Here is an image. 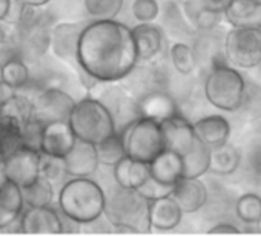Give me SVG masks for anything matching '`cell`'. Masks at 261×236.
Returning <instances> with one entry per match:
<instances>
[{"label": "cell", "instance_id": "obj_1", "mask_svg": "<svg viewBox=\"0 0 261 236\" xmlns=\"http://www.w3.org/2000/svg\"><path fill=\"white\" fill-rule=\"evenodd\" d=\"M77 60L82 74L98 83L121 81L140 62L133 28L115 19L85 25Z\"/></svg>", "mask_w": 261, "mask_h": 236}, {"label": "cell", "instance_id": "obj_2", "mask_svg": "<svg viewBox=\"0 0 261 236\" xmlns=\"http://www.w3.org/2000/svg\"><path fill=\"white\" fill-rule=\"evenodd\" d=\"M57 201L66 218L79 224H92L105 213L106 193L89 176H80L63 184Z\"/></svg>", "mask_w": 261, "mask_h": 236}, {"label": "cell", "instance_id": "obj_3", "mask_svg": "<svg viewBox=\"0 0 261 236\" xmlns=\"http://www.w3.org/2000/svg\"><path fill=\"white\" fill-rule=\"evenodd\" d=\"M69 125L79 140L100 144L117 134V126L109 109L97 97H85L75 103Z\"/></svg>", "mask_w": 261, "mask_h": 236}, {"label": "cell", "instance_id": "obj_4", "mask_svg": "<svg viewBox=\"0 0 261 236\" xmlns=\"http://www.w3.org/2000/svg\"><path fill=\"white\" fill-rule=\"evenodd\" d=\"M103 215L114 227L133 225L139 231L143 230L142 225L151 227L149 199L136 189H126L118 184L109 195H106Z\"/></svg>", "mask_w": 261, "mask_h": 236}, {"label": "cell", "instance_id": "obj_5", "mask_svg": "<svg viewBox=\"0 0 261 236\" xmlns=\"http://www.w3.org/2000/svg\"><path fill=\"white\" fill-rule=\"evenodd\" d=\"M246 91V80L229 65L217 63L211 68L206 81L204 94L207 101L224 112H237Z\"/></svg>", "mask_w": 261, "mask_h": 236}, {"label": "cell", "instance_id": "obj_6", "mask_svg": "<svg viewBox=\"0 0 261 236\" xmlns=\"http://www.w3.org/2000/svg\"><path fill=\"white\" fill-rule=\"evenodd\" d=\"M127 157L143 163H152L165 149L166 140L162 123L154 118L142 116L123 134Z\"/></svg>", "mask_w": 261, "mask_h": 236}, {"label": "cell", "instance_id": "obj_7", "mask_svg": "<svg viewBox=\"0 0 261 236\" xmlns=\"http://www.w3.org/2000/svg\"><path fill=\"white\" fill-rule=\"evenodd\" d=\"M224 57L235 68L261 65V26H233L224 37Z\"/></svg>", "mask_w": 261, "mask_h": 236}, {"label": "cell", "instance_id": "obj_8", "mask_svg": "<svg viewBox=\"0 0 261 236\" xmlns=\"http://www.w3.org/2000/svg\"><path fill=\"white\" fill-rule=\"evenodd\" d=\"M97 98L112 113L118 134H123L130 125H134L143 116L140 100L130 94L124 84H114L112 81L111 86L105 87Z\"/></svg>", "mask_w": 261, "mask_h": 236}, {"label": "cell", "instance_id": "obj_9", "mask_svg": "<svg viewBox=\"0 0 261 236\" xmlns=\"http://www.w3.org/2000/svg\"><path fill=\"white\" fill-rule=\"evenodd\" d=\"M75 100L59 87L43 89L34 98V120L40 125L56 122H69V116L75 107Z\"/></svg>", "mask_w": 261, "mask_h": 236}, {"label": "cell", "instance_id": "obj_10", "mask_svg": "<svg viewBox=\"0 0 261 236\" xmlns=\"http://www.w3.org/2000/svg\"><path fill=\"white\" fill-rule=\"evenodd\" d=\"M40 151L20 146L4 160L2 173L5 178L23 189L40 176Z\"/></svg>", "mask_w": 261, "mask_h": 236}, {"label": "cell", "instance_id": "obj_11", "mask_svg": "<svg viewBox=\"0 0 261 236\" xmlns=\"http://www.w3.org/2000/svg\"><path fill=\"white\" fill-rule=\"evenodd\" d=\"M83 23H72L65 22L59 23L51 29V49L53 54L60 58L62 62H66L68 65L79 68V42L83 31Z\"/></svg>", "mask_w": 261, "mask_h": 236}, {"label": "cell", "instance_id": "obj_12", "mask_svg": "<svg viewBox=\"0 0 261 236\" xmlns=\"http://www.w3.org/2000/svg\"><path fill=\"white\" fill-rule=\"evenodd\" d=\"M229 0H185L183 13L186 19L201 31H212L224 16Z\"/></svg>", "mask_w": 261, "mask_h": 236}, {"label": "cell", "instance_id": "obj_13", "mask_svg": "<svg viewBox=\"0 0 261 236\" xmlns=\"http://www.w3.org/2000/svg\"><path fill=\"white\" fill-rule=\"evenodd\" d=\"M77 137L69 122H56L43 126L40 152L51 157L65 158L74 148Z\"/></svg>", "mask_w": 261, "mask_h": 236}, {"label": "cell", "instance_id": "obj_14", "mask_svg": "<svg viewBox=\"0 0 261 236\" xmlns=\"http://www.w3.org/2000/svg\"><path fill=\"white\" fill-rule=\"evenodd\" d=\"M22 233H63L65 224L62 215L51 205L28 207L20 216Z\"/></svg>", "mask_w": 261, "mask_h": 236}, {"label": "cell", "instance_id": "obj_15", "mask_svg": "<svg viewBox=\"0 0 261 236\" xmlns=\"http://www.w3.org/2000/svg\"><path fill=\"white\" fill-rule=\"evenodd\" d=\"M160 123H162V129L165 134V140H166V149H171L180 154L181 157L186 155L192 149L197 140L194 125L189 123L180 113L165 118Z\"/></svg>", "mask_w": 261, "mask_h": 236}, {"label": "cell", "instance_id": "obj_16", "mask_svg": "<svg viewBox=\"0 0 261 236\" xmlns=\"http://www.w3.org/2000/svg\"><path fill=\"white\" fill-rule=\"evenodd\" d=\"M63 160H65L68 175L72 178L91 176L92 173H95V170L100 166L97 146L92 143L79 140V138L74 148L71 149V152Z\"/></svg>", "mask_w": 261, "mask_h": 236}, {"label": "cell", "instance_id": "obj_17", "mask_svg": "<svg viewBox=\"0 0 261 236\" xmlns=\"http://www.w3.org/2000/svg\"><path fill=\"white\" fill-rule=\"evenodd\" d=\"M25 207L22 189L0 172V230L20 219Z\"/></svg>", "mask_w": 261, "mask_h": 236}, {"label": "cell", "instance_id": "obj_18", "mask_svg": "<svg viewBox=\"0 0 261 236\" xmlns=\"http://www.w3.org/2000/svg\"><path fill=\"white\" fill-rule=\"evenodd\" d=\"M172 196L181 207L183 213H195L206 204L207 189L200 178L183 176L174 186Z\"/></svg>", "mask_w": 261, "mask_h": 236}, {"label": "cell", "instance_id": "obj_19", "mask_svg": "<svg viewBox=\"0 0 261 236\" xmlns=\"http://www.w3.org/2000/svg\"><path fill=\"white\" fill-rule=\"evenodd\" d=\"M34 100L22 94H11L4 98L0 120L23 131L34 120Z\"/></svg>", "mask_w": 261, "mask_h": 236}, {"label": "cell", "instance_id": "obj_20", "mask_svg": "<svg viewBox=\"0 0 261 236\" xmlns=\"http://www.w3.org/2000/svg\"><path fill=\"white\" fill-rule=\"evenodd\" d=\"M183 216V210L172 195L149 201V224L157 230L175 228Z\"/></svg>", "mask_w": 261, "mask_h": 236}, {"label": "cell", "instance_id": "obj_21", "mask_svg": "<svg viewBox=\"0 0 261 236\" xmlns=\"http://www.w3.org/2000/svg\"><path fill=\"white\" fill-rule=\"evenodd\" d=\"M112 172L114 180L118 186L136 190L142 187L151 176V169L148 163L137 161L127 155L112 167Z\"/></svg>", "mask_w": 261, "mask_h": 236}, {"label": "cell", "instance_id": "obj_22", "mask_svg": "<svg viewBox=\"0 0 261 236\" xmlns=\"http://www.w3.org/2000/svg\"><path fill=\"white\" fill-rule=\"evenodd\" d=\"M151 176L166 186H175L183 178V157L171 149H165L152 163H149Z\"/></svg>", "mask_w": 261, "mask_h": 236}, {"label": "cell", "instance_id": "obj_23", "mask_svg": "<svg viewBox=\"0 0 261 236\" xmlns=\"http://www.w3.org/2000/svg\"><path fill=\"white\" fill-rule=\"evenodd\" d=\"M198 140L206 143L209 148H218L226 144L230 135V125L223 115H209L200 118L194 123Z\"/></svg>", "mask_w": 261, "mask_h": 236}, {"label": "cell", "instance_id": "obj_24", "mask_svg": "<svg viewBox=\"0 0 261 236\" xmlns=\"http://www.w3.org/2000/svg\"><path fill=\"white\" fill-rule=\"evenodd\" d=\"M224 17L232 26H261V4L256 0H229Z\"/></svg>", "mask_w": 261, "mask_h": 236}, {"label": "cell", "instance_id": "obj_25", "mask_svg": "<svg viewBox=\"0 0 261 236\" xmlns=\"http://www.w3.org/2000/svg\"><path fill=\"white\" fill-rule=\"evenodd\" d=\"M140 109L143 116L154 118L157 122H163L165 118L178 113L175 100L163 89H155L145 95L140 100Z\"/></svg>", "mask_w": 261, "mask_h": 236}, {"label": "cell", "instance_id": "obj_26", "mask_svg": "<svg viewBox=\"0 0 261 236\" xmlns=\"http://www.w3.org/2000/svg\"><path fill=\"white\" fill-rule=\"evenodd\" d=\"M136 42H137V49H139V57L143 62L152 60L155 55L163 48V33L159 26L151 25V23H140L136 28H133Z\"/></svg>", "mask_w": 261, "mask_h": 236}, {"label": "cell", "instance_id": "obj_27", "mask_svg": "<svg viewBox=\"0 0 261 236\" xmlns=\"http://www.w3.org/2000/svg\"><path fill=\"white\" fill-rule=\"evenodd\" d=\"M211 155H212V148H209L197 137L192 149L186 155H183V166H185L183 176L200 178L204 173H207L211 167Z\"/></svg>", "mask_w": 261, "mask_h": 236}, {"label": "cell", "instance_id": "obj_28", "mask_svg": "<svg viewBox=\"0 0 261 236\" xmlns=\"http://www.w3.org/2000/svg\"><path fill=\"white\" fill-rule=\"evenodd\" d=\"M121 81L127 87V91L134 97H137L139 100H142L149 92L160 89L155 72L149 68L139 66V65L130 71Z\"/></svg>", "mask_w": 261, "mask_h": 236}, {"label": "cell", "instance_id": "obj_29", "mask_svg": "<svg viewBox=\"0 0 261 236\" xmlns=\"http://www.w3.org/2000/svg\"><path fill=\"white\" fill-rule=\"evenodd\" d=\"M240 152L229 143L221 144L218 148H212L211 155V167L209 172L220 176L232 175L240 166Z\"/></svg>", "mask_w": 261, "mask_h": 236}, {"label": "cell", "instance_id": "obj_30", "mask_svg": "<svg viewBox=\"0 0 261 236\" xmlns=\"http://www.w3.org/2000/svg\"><path fill=\"white\" fill-rule=\"evenodd\" d=\"M30 81V69L22 58H10L2 65V84L11 91L27 86Z\"/></svg>", "mask_w": 261, "mask_h": 236}, {"label": "cell", "instance_id": "obj_31", "mask_svg": "<svg viewBox=\"0 0 261 236\" xmlns=\"http://www.w3.org/2000/svg\"><path fill=\"white\" fill-rule=\"evenodd\" d=\"M25 204L28 207L49 205L54 198V184L43 176H39L33 184L22 189Z\"/></svg>", "mask_w": 261, "mask_h": 236}, {"label": "cell", "instance_id": "obj_32", "mask_svg": "<svg viewBox=\"0 0 261 236\" xmlns=\"http://www.w3.org/2000/svg\"><path fill=\"white\" fill-rule=\"evenodd\" d=\"M97 154H98L100 164L108 166V167H114L121 158H124L127 155L123 135L117 132L115 135H112L108 140L97 144Z\"/></svg>", "mask_w": 261, "mask_h": 236}, {"label": "cell", "instance_id": "obj_33", "mask_svg": "<svg viewBox=\"0 0 261 236\" xmlns=\"http://www.w3.org/2000/svg\"><path fill=\"white\" fill-rule=\"evenodd\" d=\"M124 0H85L88 14L95 20H111L118 16Z\"/></svg>", "mask_w": 261, "mask_h": 236}, {"label": "cell", "instance_id": "obj_34", "mask_svg": "<svg viewBox=\"0 0 261 236\" xmlns=\"http://www.w3.org/2000/svg\"><path fill=\"white\" fill-rule=\"evenodd\" d=\"M172 66L177 69V72L188 75L191 74L197 66V55L194 49L185 43H174L169 51Z\"/></svg>", "mask_w": 261, "mask_h": 236}, {"label": "cell", "instance_id": "obj_35", "mask_svg": "<svg viewBox=\"0 0 261 236\" xmlns=\"http://www.w3.org/2000/svg\"><path fill=\"white\" fill-rule=\"evenodd\" d=\"M235 212L243 222L253 225L261 219V196L255 193H246L240 196L235 205Z\"/></svg>", "mask_w": 261, "mask_h": 236}, {"label": "cell", "instance_id": "obj_36", "mask_svg": "<svg viewBox=\"0 0 261 236\" xmlns=\"http://www.w3.org/2000/svg\"><path fill=\"white\" fill-rule=\"evenodd\" d=\"M237 112H240L246 120H255L261 115V89L256 84L246 83L243 101Z\"/></svg>", "mask_w": 261, "mask_h": 236}, {"label": "cell", "instance_id": "obj_37", "mask_svg": "<svg viewBox=\"0 0 261 236\" xmlns=\"http://www.w3.org/2000/svg\"><path fill=\"white\" fill-rule=\"evenodd\" d=\"M40 176L46 178L53 184L60 183L65 176H68L65 160L59 158V157H51V155L42 154V158H40Z\"/></svg>", "mask_w": 261, "mask_h": 236}, {"label": "cell", "instance_id": "obj_38", "mask_svg": "<svg viewBox=\"0 0 261 236\" xmlns=\"http://www.w3.org/2000/svg\"><path fill=\"white\" fill-rule=\"evenodd\" d=\"M160 7L157 0H136L133 4V14L140 23H151L159 17Z\"/></svg>", "mask_w": 261, "mask_h": 236}, {"label": "cell", "instance_id": "obj_39", "mask_svg": "<svg viewBox=\"0 0 261 236\" xmlns=\"http://www.w3.org/2000/svg\"><path fill=\"white\" fill-rule=\"evenodd\" d=\"M146 199L152 201V199H157V198H162V196H168V195H172L174 192V186H166L160 181H157L155 178L149 176V180L137 189Z\"/></svg>", "mask_w": 261, "mask_h": 236}, {"label": "cell", "instance_id": "obj_40", "mask_svg": "<svg viewBox=\"0 0 261 236\" xmlns=\"http://www.w3.org/2000/svg\"><path fill=\"white\" fill-rule=\"evenodd\" d=\"M27 10H28V4H25L23 0H11L10 11H8L4 22H7L11 26L20 25L23 22L25 16H27Z\"/></svg>", "mask_w": 261, "mask_h": 236}, {"label": "cell", "instance_id": "obj_41", "mask_svg": "<svg viewBox=\"0 0 261 236\" xmlns=\"http://www.w3.org/2000/svg\"><path fill=\"white\" fill-rule=\"evenodd\" d=\"M209 233H240V230L229 222H220L209 230Z\"/></svg>", "mask_w": 261, "mask_h": 236}, {"label": "cell", "instance_id": "obj_42", "mask_svg": "<svg viewBox=\"0 0 261 236\" xmlns=\"http://www.w3.org/2000/svg\"><path fill=\"white\" fill-rule=\"evenodd\" d=\"M11 7V0H0V22H4Z\"/></svg>", "mask_w": 261, "mask_h": 236}, {"label": "cell", "instance_id": "obj_43", "mask_svg": "<svg viewBox=\"0 0 261 236\" xmlns=\"http://www.w3.org/2000/svg\"><path fill=\"white\" fill-rule=\"evenodd\" d=\"M25 4H28V5H31V7H37V8H40V7H45L46 4H49L51 0H23Z\"/></svg>", "mask_w": 261, "mask_h": 236}, {"label": "cell", "instance_id": "obj_44", "mask_svg": "<svg viewBox=\"0 0 261 236\" xmlns=\"http://www.w3.org/2000/svg\"><path fill=\"white\" fill-rule=\"evenodd\" d=\"M7 40H8V34H7L5 28H4L2 25H0V45H4Z\"/></svg>", "mask_w": 261, "mask_h": 236}, {"label": "cell", "instance_id": "obj_45", "mask_svg": "<svg viewBox=\"0 0 261 236\" xmlns=\"http://www.w3.org/2000/svg\"><path fill=\"white\" fill-rule=\"evenodd\" d=\"M253 225H256V231H259V233H261V219H259L258 222H255Z\"/></svg>", "mask_w": 261, "mask_h": 236}, {"label": "cell", "instance_id": "obj_46", "mask_svg": "<svg viewBox=\"0 0 261 236\" xmlns=\"http://www.w3.org/2000/svg\"><path fill=\"white\" fill-rule=\"evenodd\" d=\"M4 98H5V97L2 95V92H0V107H2V103H4Z\"/></svg>", "mask_w": 261, "mask_h": 236}, {"label": "cell", "instance_id": "obj_47", "mask_svg": "<svg viewBox=\"0 0 261 236\" xmlns=\"http://www.w3.org/2000/svg\"><path fill=\"white\" fill-rule=\"evenodd\" d=\"M0 84H2V65H0Z\"/></svg>", "mask_w": 261, "mask_h": 236}, {"label": "cell", "instance_id": "obj_48", "mask_svg": "<svg viewBox=\"0 0 261 236\" xmlns=\"http://www.w3.org/2000/svg\"><path fill=\"white\" fill-rule=\"evenodd\" d=\"M256 2H258V4H261V0H256Z\"/></svg>", "mask_w": 261, "mask_h": 236}]
</instances>
